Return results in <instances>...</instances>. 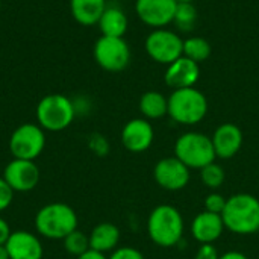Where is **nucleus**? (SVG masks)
<instances>
[{
	"mask_svg": "<svg viewBox=\"0 0 259 259\" xmlns=\"http://www.w3.org/2000/svg\"><path fill=\"white\" fill-rule=\"evenodd\" d=\"M225 228L237 235H252L259 231V199L238 193L228 199L222 212Z\"/></svg>",
	"mask_w": 259,
	"mask_h": 259,
	"instance_id": "1",
	"label": "nucleus"
},
{
	"mask_svg": "<svg viewBox=\"0 0 259 259\" xmlns=\"http://www.w3.org/2000/svg\"><path fill=\"white\" fill-rule=\"evenodd\" d=\"M184 217L173 205H158L149 215L147 232L159 247H175L184 237Z\"/></svg>",
	"mask_w": 259,
	"mask_h": 259,
	"instance_id": "2",
	"label": "nucleus"
},
{
	"mask_svg": "<svg viewBox=\"0 0 259 259\" xmlns=\"http://www.w3.org/2000/svg\"><path fill=\"white\" fill-rule=\"evenodd\" d=\"M35 229L47 240H64L77 229V214L67 203L44 205L35 215Z\"/></svg>",
	"mask_w": 259,
	"mask_h": 259,
	"instance_id": "3",
	"label": "nucleus"
},
{
	"mask_svg": "<svg viewBox=\"0 0 259 259\" xmlns=\"http://www.w3.org/2000/svg\"><path fill=\"white\" fill-rule=\"evenodd\" d=\"M206 96L194 87L173 90V93L168 97V115L179 124H197L206 117Z\"/></svg>",
	"mask_w": 259,
	"mask_h": 259,
	"instance_id": "4",
	"label": "nucleus"
},
{
	"mask_svg": "<svg viewBox=\"0 0 259 259\" xmlns=\"http://www.w3.org/2000/svg\"><path fill=\"white\" fill-rule=\"evenodd\" d=\"M76 117V106L64 94L44 96L36 105L38 124L49 132L67 129Z\"/></svg>",
	"mask_w": 259,
	"mask_h": 259,
	"instance_id": "5",
	"label": "nucleus"
},
{
	"mask_svg": "<svg viewBox=\"0 0 259 259\" xmlns=\"http://www.w3.org/2000/svg\"><path fill=\"white\" fill-rule=\"evenodd\" d=\"M175 156L190 170H202L211 162H215V150L211 137L202 132H185L175 144Z\"/></svg>",
	"mask_w": 259,
	"mask_h": 259,
	"instance_id": "6",
	"label": "nucleus"
},
{
	"mask_svg": "<svg viewBox=\"0 0 259 259\" xmlns=\"http://www.w3.org/2000/svg\"><path fill=\"white\" fill-rule=\"evenodd\" d=\"M46 131L35 123L20 124L9 138V150L17 159L35 161L46 147Z\"/></svg>",
	"mask_w": 259,
	"mask_h": 259,
	"instance_id": "7",
	"label": "nucleus"
},
{
	"mask_svg": "<svg viewBox=\"0 0 259 259\" xmlns=\"http://www.w3.org/2000/svg\"><path fill=\"white\" fill-rule=\"evenodd\" d=\"M144 49L150 59L158 64L170 65L184 55V39L165 27L155 29L144 41Z\"/></svg>",
	"mask_w": 259,
	"mask_h": 259,
	"instance_id": "8",
	"label": "nucleus"
},
{
	"mask_svg": "<svg viewBox=\"0 0 259 259\" xmlns=\"http://www.w3.org/2000/svg\"><path fill=\"white\" fill-rule=\"evenodd\" d=\"M94 59L106 71L120 73L131 62V47L120 36H100L94 44Z\"/></svg>",
	"mask_w": 259,
	"mask_h": 259,
	"instance_id": "9",
	"label": "nucleus"
},
{
	"mask_svg": "<svg viewBox=\"0 0 259 259\" xmlns=\"http://www.w3.org/2000/svg\"><path fill=\"white\" fill-rule=\"evenodd\" d=\"M153 178L162 190L181 191L190 184L191 175L190 168L184 162H181L176 156H168L156 162Z\"/></svg>",
	"mask_w": 259,
	"mask_h": 259,
	"instance_id": "10",
	"label": "nucleus"
},
{
	"mask_svg": "<svg viewBox=\"0 0 259 259\" xmlns=\"http://www.w3.org/2000/svg\"><path fill=\"white\" fill-rule=\"evenodd\" d=\"M2 178L14 193H29L35 190L39 182V168L35 161L14 158L6 164Z\"/></svg>",
	"mask_w": 259,
	"mask_h": 259,
	"instance_id": "11",
	"label": "nucleus"
},
{
	"mask_svg": "<svg viewBox=\"0 0 259 259\" xmlns=\"http://www.w3.org/2000/svg\"><path fill=\"white\" fill-rule=\"evenodd\" d=\"M176 0H137L135 11L138 18L153 29L167 27L175 20Z\"/></svg>",
	"mask_w": 259,
	"mask_h": 259,
	"instance_id": "12",
	"label": "nucleus"
},
{
	"mask_svg": "<svg viewBox=\"0 0 259 259\" xmlns=\"http://www.w3.org/2000/svg\"><path fill=\"white\" fill-rule=\"evenodd\" d=\"M155 131L149 120L132 118L121 129V143L132 153H143L153 144Z\"/></svg>",
	"mask_w": 259,
	"mask_h": 259,
	"instance_id": "13",
	"label": "nucleus"
},
{
	"mask_svg": "<svg viewBox=\"0 0 259 259\" xmlns=\"http://www.w3.org/2000/svg\"><path fill=\"white\" fill-rule=\"evenodd\" d=\"M200 77V67L197 62L191 61L187 56H181L170 65H167L164 80L167 87L173 90H182V88H191L197 83Z\"/></svg>",
	"mask_w": 259,
	"mask_h": 259,
	"instance_id": "14",
	"label": "nucleus"
},
{
	"mask_svg": "<svg viewBox=\"0 0 259 259\" xmlns=\"http://www.w3.org/2000/svg\"><path fill=\"white\" fill-rule=\"evenodd\" d=\"M9 259H42L44 250L39 238L27 231H15L5 244Z\"/></svg>",
	"mask_w": 259,
	"mask_h": 259,
	"instance_id": "15",
	"label": "nucleus"
},
{
	"mask_svg": "<svg viewBox=\"0 0 259 259\" xmlns=\"http://www.w3.org/2000/svg\"><path fill=\"white\" fill-rule=\"evenodd\" d=\"M212 146L215 156L222 159H229L235 156L243 146V131L234 123L220 124L212 135Z\"/></svg>",
	"mask_w": 259,
	"mask_h": 259,
	"instance_id": "16",
	"label": "nucleus"
},
{
	"mask_svg": "<svg viewBox=\"0 0 259 259\" xmlns=\"http://www.w3.org/2000/svg\"><path fill=\"white\" fill-rule=\"evenodd\" d=\"M225 223L220 214L203 211L191 222V235L200 244H214L225 231Z\"/></svg>",
	"mask_w": 259,
	"mask_h": 259,
	"instance_id": "17",
	"label": "nucleus"
},
{
	"mask_svg": "<svg viewBox=\"0 0 259 259\" xmlns=\"http://www.w3.org/2000/svg\"><path fill=\"white\" fill-rule=\"evenodd\" d=\"M88 238H90L91 250H96L100 253L114 252L120 243V229L114 223L103 222L93 228Z\"/></svg>",
	"mask_w": 259,
	"mask_h": 259,
	"instance_id": "18",
	"label": "nucleus"
},
{
	"mask_svg": "<svg viewBox=\"0 0 259 259\" xmlns=\"http://www.w3.org/2000/svg\"><path fill=\"white\" fill-rule=\"evenodd\" d=\"M70 9L79 24L94 26L106 9V0H70Z\"/></svg>",
	"mask_w": 259,
	"mask_h": 259,
	"instance_id": "19",
	"label": "nucleus"
},
{
	"mask_svg": "<svg viewBox=\"0 0 259 259\" xmlns=\"http://www.w3.org/2000/svg\"><path fill=\"white\" fill-rule=\"evenodd\" d=\"M97 24H99V29H100L103 36H120V38H123V35L127 30L129 21H127L126 14L120 8L106 6L105 12L102 14Z\"/></svg>",
	"mask_w": 259,
	"mask_h": 259,
	"instance_id": "20",
	"label": "nucleus"
},
{
	"mask_svg": "<svg viewBox=\"0 0 259 259\" xmlns=\"http://www.w3.org/2000/svg\"><path fill=\"white\" fill-rule=\"evenodd\" d=\"M138 106L146 120H158L168 115V99L159 91L144 93Z\"/></svg>",
	"mask_w": 259,
	"mask_h": 259,
	"instance_id": "21",
	"label": "nucleus"
},
{
	"mask_svg": "<svg viewBox=\"0 0 259 259\" xmlns=\"http://www.w3.org/2000/svg\"><path fill=\"white\" fill-rule=\"evenodd\" d=\"M212 49L208 39L202 36H190L184 39V56L190 58L191 61L200 64L206 61L211 55Z\"/></svg>",
	"mask_w": 259,
	"mask_h": 259,
	"instance_id": "22",
	"label": "nucleus"
},
{
	"mask_svg": "<svg viewBox=\"0 0 259 259\" xmlns=\"http://www.w3.org/2000/svg\"><path fill=\"white\" fill-rule=\"evenodd\" d=\"M200 178H202V182L206 188L209 190H219L225 179H226V173H225V168L217 164V162H211L208 164L206 167H203L200 170Z\"/></svg>",
	"mask_w": 259,
	"mask_h": 259,
	"instance_id": "23",
	"label": "nucleus"
},
{
	"mask_svg": "<svg viewBox=\"0 0 259 259\" xmlns=\"http://www.w3.org/2000/svg\"><path fill=\"white\" fill-rule=\"evenodd\" d=\"M62 241H64V249L67 250V253H70L76 258L80 256L82 253H85L87 250H90V238L79 229L73 231Z\"/></svg>",
	"mask_w": 259,
	"mask_h": 259,
	"instance_id": "24",
	"label": "nucleus"
},
{
	"mask_svg": "<svg viewBox=\"0 0 259 259\" xmlns=\"http://www.w3.org/2000/svg\"><path fill=\"white\" fill-rule=\"evenodd\" d=\"M197 20V9L193 3H178L175 23L181 30H191Z\"/></svg>",
	"mask_w": 259,
	"mask_h": 259,
	"instance_id": "25",
	"label": "nucleus"
},
{
	"mask_svg": "<svg viewBox=\"0 0 259 259\" xmlns=\"http://www.w3.org/2000/svg\"><path fill=\"white\" fill-rule=\"evenodd\" d=\"M226 202H228V199L223 194L214 191V193H211V194H208L205 197V211L222 215V212L225 211Z\"/></svg>",
	"mask_w": 259,
	"mask_h": 259,
	"instance_id": "26",
	"label": "nucleus"
},
{
	"mask_svg": "<svg viewBox=\"0 0 259 259\" xmlns=\"http://www.w3.org/2000/svg\"><path fill=\"white\" fill-rule=\"evenodd\" d=\"M14 200V190L6 184L3 178H0V212L6 211Z\"/></svg>",
	"mask_w": 259,
	"mask_h": 259,
	"instance_id": "27",
	"label": "nucleus"
},
{
	"mask_svg": "<svg viewBox=\"0 0 259 259\" xmlns=\"http://www.w3.org/2000/svg\"><path fill=\"white\" fill-rule=\"evenodd\" d=\"M108 259H144V255L138 249L126 246V247H117Z\"/></svg>",
	"mask_w": 259,
	"mask_h": 259,
	"instance_id": "28",
	"label": "nucleus"
},
{
	"mask_svg": "<svg viewBox=\"0 0 259 259\" xmlns=\"http://www.w3.org/2000/svg\"><path fill=\"white\" fill-rule=\"evenodd\" d=\"M90 147L94 153H97L100 156H103L109 152V143L102 135H93L90 140Z\"/></svg>",
	"mask_w": 259,
	"mask_h": 259,
	"instance_id": "29",
	"label": "nucleus"
},
{
	"mask_svg": "<svg viewBox=\"0 0 259 259\" xmlns=\"http://www.w3.org/2000/svg\"><path fill=\"white\" fill-rule=\"evenodd\" d=\"M220 253L219 250L214 247V244H202L199 247V250L196 252L194 259H219Z\"/></svg>",
	"mask_w": 259,
	"mask_h": 259,
	"instance_id": "30",
	"label": "nucleus"
},
{
	"mask_svg": "<svg viewBox=\"0 0 259 259\" xmlns=\"http://www.w3.org/2000/svg\"><path fill=\"white\" fill-rule=\"evenodd\" d=\"M11 234H12V231H11L8 222L3 217H0V246L6 244V241L11 237Z\"/></svg>",
	"mask_w": 259,
	"mask_h": 259,
	"instance_id": "31",
	"label": "nucleus"
},
{
	"mask_svg": "<svg viewBox=\"0 0 259 259\" xmlns=\"http://www.w3.org/2000/svg\"><path fill=\"white\" fill-rule=\"evenodd\" d=\"M76 259H108L105 256V253H100V252H96V250H87L85 253H82L80 256H77Z\"/></svg>",
	"mask_w": 259,
	"mask_h": 259,
	"instance_id": "32",
	"label": "nucleus"
},
{
	"mask_svg": "<svg viewBox=\"0 0 259 259\" xmlns=\"http://www.w3.org/2000/svg\"><path fill=\"white\" fill-rule=\"evenodd\" d=\"M219 259H249L243 252H237V250H231V252H226L223 255H220Z\"/></svg>",
	"mask_w": 259,
	"mask_h": 259,
	"instance_id": "33",
	"label": "nucleus"
},
{
	"mask_svg": "<svg viewBox=\"0 0 259 259\" xmlns=\"http://www.w3.org/2000/svg\"><path fill=\"white\" fill-rule=\"evenodd\" d=\"M0 259H9V253L5 246H0Z\"/></svg>",
	"mask_w": 259,
	"mask_h": 259,
	"instance_id": "34",
	"label": "nucleus"
},
{
	"mask_svg": "<svg viewBox=\"0 0 259 259\" xmlns=\"http://www.w3.org/2000/svg\"><path fill=\"white\" fill-rule=\"evenodd\" d=\"M178 3H193L194 0H176Z\"/></svg>",
	"mask_w": 259,
	"mask_h": 259,
	"instance_id": "35",
	"label": "nucleus"
}]
</instances>
